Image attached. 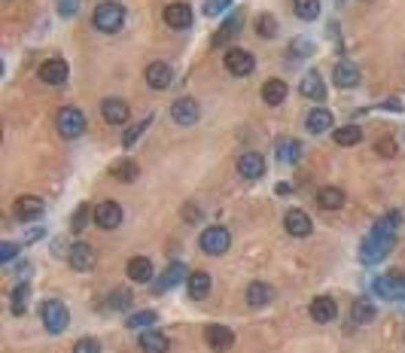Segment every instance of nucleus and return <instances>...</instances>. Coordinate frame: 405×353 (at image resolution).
<instances>
[{
	"mask_svg": "<svg viewBox=\"0 0 405 353\" xmlns=\"http://www.w3.org/2000/svg\"><path fill=\"white\" fill-rule=\"evenodd\" d=\"M393 244H396V229H390L384 220H378L360 247V262L362 265H378L381 259H387V253L393 250Z\"/></svg>",
	"mask_w": 405,
	"mask_h": 353,
	"instance_id": "nucleus-1",
	"label": "nucleus"
},
{
	"mask_svg": "<svg viewBox=\"0 0 405 353\" xmlns=\"http://www.w3.org/2000/svg\"><path fill=\"white\" fill-rule=\"evenodd\" d=\"M125 16L128 12H125L122 3L104 0V3H98L95 12H91V25H95V31H101V34H116V31H122Z\"/></svg>",
	"mask_w": 405,
	"mask_h": 353,
	"instance_id": "nucleus-2",
	"label": "nucleus"
},
{
	"mask_svg": "<svg viewBox=\"0 0 405 353\" xmlns=\"http://www.w3.org/2000/svg\"><path fill=\"white\" fill-rule=\"evenodd\" d=\"M40 320H43V329H46L49 335H61L70 323V310L58 299H46L40 305Z\"/></svg>",
	"mask_w": 405,
	"mask_h": 353,
	"instance_id": "nucleus-3",
	"label": "nucleus"
},
{
	"mask_svg": "<svg viewBox=\"0 0 405 353\" xmlns=\"http://www.w3.org/2000/svg\"><path fill=\"white\" fill-rule=\"evenodd\" d=\"M55 128L64 140H76L85 134V113L80 107H61L55 113Z\"/></svg>",
	"mask_w": 405,
	"mask_h": 353,
	"instance_id": "nucleus-4",
	"label": "nucleus"
},
{
	"mask_svg": "<svg viewBox=\"0 0 405 353\" xmlns=\"http://www.w3.org/2000/svg\"><path fill=\"white\" fill-rule=\"evenodd\" d=\"M198 247H201L208 256H223L232 247L229 229H226V225H208V229L201 231V238H198Z\"/></svg>",
	"mask_w": 405,
	"mask_h": 353,
	"instance_id": "nucleus-5",
	"label": "nucleus"
},
{
	"mask_svg": "<svg viewBox=\"0 0 405 353\" xmlns=\"http://www.w3.org/2000/svg\"><path fill=\"white\" fill-rule=\"evenodd\" d=\"M223 65H226V70H229L232 76H250L256 70V55L250 52V49L232 46V49H226Z\"/></svg>",
	"mask_w": 405,
	"mask_h": 353,
	"instance_id": "nucleus-6",
	"label": "nucleus"
},
{
	"mask_svg": "<svg viewBox=\"0 0 405 353\" xmlns=\"http://www.w3.org/2000/svg\"><path fill=\"white\" fill-rule=\"evenodd\" d=\"M162 19H165V25L171 31H186L195 22V12H192V6L186 0H174V3H168L165 10H162Z\"/></svg>",
	"mask_w": 405,
	"mask_h": 353,
	"instance_id": "nucleus-7",
	"label": "nucleus"
},
{
	"mask_svg": "<svg viewBox=\"0 0 405 353\" xmlns=\"http://www.w3.org/2000/svg\"><path fill=\"white\" fill-rule=\"evenodd\" d=\"M375 295L381 299H390V301H405V274L396 271V274H384L372 284Z\"/></svg>",
	"mask_w": 405,
	"mask_h": 353,
	"instance_id": "nucleus-8",
	"label": "nucleus"
},
{
	"mask_svg": "<svg viewBox=\"0 0 405 353\" xmlns=\"http://www.w3.org/2000/svg\"><path fill=\"white\" fill-rule=\"evenodd\" d=\"M46 214V201L40 198V195H21L12 204V216H16L19 223H34L40 220V216Z\"/></svg>",
	"mask_w": 405,
	"mask_h": 353,
	"instance_id": "nucleus-9",
	"label": "nucleus"
},
{
	"mask_svg": "<svg viewBox=\"0 0 405 353\" xmlns=\"http://www.w3.org/2000/svg\"><path fill=\"white\" fill-rule=\"evenodd\" d=\"M144 80L149 89L165 91V89H171V82H174V67H171L168 61H153V65H146V70H144Z\"/></svg>",
	"mask_w": 405,
	"mask_h": 353,
	"instance_id": "nucleus-10",
	"label": "nucleus"
},
{
	"mask_svg": "<svg viewBox=\"0 0 405 353\" xmlns=\"http://www.w3.org/2000/svg\"><path fill=\"white\" fill-rule=\"evenodd\" d=\"M204 344L217 353H226L234 348V332L229 326H223V323H210V326L204 329Z\"/></svg>",
	"mask_w": 405,
	"mask_h": 353,
	"instance_id": "nucleus-11",
	"label": "nucleus"
},
{
	"mask_svg": "<svg viewBox=\"0 0 405 353\" xmlns=\"http://www.w3.org/2000/svg\"><path fill=\"white\" fill-rule=\"evenodd\" d=\"M91 223H95L98 229H104V231L119 229V225H122V207H119L116 201H98L95 220H91Z\"/></svg>",
	"mask_w": 405,
	"mask_h": 353,
	"instance_id": "nucleus-12",
	"label": "nucleus"
},
{
	"mask_svg": "<svg viewBox=\"0 0 405 353\" xmlns=\"http://www.w3.org/2000/svg\"><path fill=\"white\" fill-rule=\"evenodd\" d=\"M234 168H238V174L244 176V180H259V176H265V155L247 150L238 155V165Z\"/></svg>",
	"mask_w": 405,
	"mask_h": 353,
	"instance_id": "nucleus-13",
	"label": "nucleus"
},
{
	"mask_svg": "<svg viewBox=\"0 0 405 353\" xmlns=\"http://www.w3.org/2000/svg\"><path fill=\"white\" fill-rule=\"evenodd\" d=\"M67 73H70V67L64 58H46L37 70V76L46 86H64V82H67Z\"/></svg>",
	"mask_w": 405,
	"mask_h": 353,
	"instance_id": "nucleus-14",
	"label": "nucleus"
},
{
	"mask_svg": "<svg viewBox=\"0 0 405 353\" xmlns=\"http://www.w3.org/2000/svg\"><path fill=\"white\" fill-rule=\"evenodd\" d=\"M198 116H201V107H198L195 98H180V101L171 104V119H174L177 125H183V128H186V125H195Z\"/></svg>",
	"mask_w": 405,
	"mask_h": 353,
	"instance_id": "nucleus-15",
	"label": "nucleus"
},
{
	"mask_svg": "<svg viewBox=\"0 0 405 353\" xmlns=\"http://www.w3.org/2000/svg\"><path fill=\"white\" fill-rule=\"evenodd\" d=\"M283 229L293 238H308L311 231H314V223H311V216L305 214L302 207H289L287 216H283Z\"/></svg>",
	"mask_w": 405,
	"mask_h": 353,
	"instance_id": "nucleus-16",
	"label": "nucleus"
},
{
	"mask_svg": "<svg viewBox=\"0 0 405 353\" xmlns=\"http://www.w3.org/2000/svg\"><path fill=\"white\" fill-rule=\"evenodd\" d=\"M67 262H70L74 271H91L95 262H98V256L85 241H76L74 247H70V253H67Z\"/></svg>",
	"mask_w": 405,
	"mask_h": 353,
	"instance_id": "nucleus-17",
	"label": "nucleus"
},
{
	"mask_svg": "<svg viewBox=\"0 0 405 353\" xmlns=\"http://www.w3.org/2000/svg\"><path fill=\"white\" fill-rule=\"evenodd\" d=\"M186 277H189V268L186 265H183V262H171L165 271H162V277L155 280V293H165V289L180 286Z\"/></svg>",
	"mask_w": 405,
	"mask_h": 353,
	"instance_id": "nucleus-18",
	"label": "nucleus"
},
{
	"mask_svg": "<svg viewBox=\"0 0 405 353\" xmlns=\"http://www.w3.org/2000/svg\"><path fill=\"white\" fill-rule=\"evenodd\" d=\"M308 314L314 323H332L338 317V305H336V299H329V295H317V299L311 301Z\"/></svg>",
	"mask_w": 405,
	"mask_h": 353,
	"instance_id": "nucleus-19",
	"label": "nucleus"
},
{
	"mask_svg": "<svg viewBox=\"0 0 405 353\" xmlns=\"http://www.w3.org/2000/svg\"><path fill=\"white\" fill-rule=\"evenodd\" d=\"M360 67L357 65H351V61H338L336 70H332V82H336L338 89H357L360 86Z\"/></svg>",
	"mask_w": 405,
	"mask_h": 353,
	"instance_id": "nucleus-20",
	"label": "nucleus"
},
{
	"mask_svg": "<svg viewBox=\"0 0 405 353\" xmlns=\"http://www.w3.org/2000/svg\"><path fill=\"white\" fill-rule=\"evenodd\" d=\"M305 128L311 134H326L329 128H336V119L326 107H311L308 116H305Z\"/></svg>",
	"mask_w": 405,
	"mask_h": 353,
	"instance_id": "nucleus-21",
	"label": "nucleus"
},
{
	"mask_svg": "<svg viewBox=\"0 0 405 353\" xmlns=\"http://www.w3.org/2000/svg\"><path fill=\"white\" fill-rule=\"evenodd\" d=\"M125 274H128V280H131V284H149V280L155 277L153 262H149L146 256H134V259H128Z\"/></svg>",
	"mask_w": 405,
	"mask_h": 353,
	"instance_id": "nucleus-22",
	"label": "nucleus"
},
{
	"mask_svg": "<svg viewBox=\"0 0 405 353\" xmlns=\"http://www.w3.org/2000/svg\"><path fill=\"white\" fill-rule=\"evenodd\" d=\"M298 91H302L308 101H323V98H326V82H323V76H320L317 70H308V73L302 76V82H298Z\"/></svg>",
	"mask_w": 405,
	"mask_h": 353,
	"instance_id": "nucleus-23",
	"label": "nucleus"
},
{
	"mask_svg": "<svg viewBox=\"0 0 405 353\" xmlns=\"http://www.w3.org/2000/svg\"><path fill=\"white\" fill-rule=\"evenodd\" d=\"M101 116L110 125H125L128 122V104L122 98H104L101 101Z\"/></svg>",
	"mask_w": 405,
	"mask_h": 353,
	"instance_id": "nucleus-24",
	"label": "nucleus"
},
{
	"mask_svg": "<svg viewBox=\"0 0 405 353\" xmlns=\"http://www.w3.org/2000/svg\"><path fill=\"white\" fill-rule=\"evenodd\" d=\"M238 27H244V12H232L229 19H226L223 25H219V31L213 34V40L210 43L213 46H223V43H229V40L238 34Z\"/></svg>",
	"mask_w": 405,
	"mask_h": 353,
	"instance_id": "nucleus-25",
	"label": "nucleus"
},
{
	"mask_svg": "<svg viewBox=\"0 0 405 353\" xmlns=\"http://www.w3.org/2000/svg\"><path fill=\"white\" fill-rule=\"evenodd\" d=\"M289 95V86L283 80H268L265 86H262V101L268 104V107H277V104H283Z\"/></svg>",
	"mask_w": 405,
	"mask_h": 353,
	"instance_id": "nucleus-26",
	"label": "nucleus"
},
{
	"mask_svg": "<svg viewBox=\"0 0 405 353\" xmlns=\"http://www.w3.org/2000/svg\"><path fill=\"white\" fill-rule=\"evenodd\" d=\"M375 317H378V308H375L369 299H357L351 305V323L353 326H366V323H372Z\"/></svg>",
	"mask_w": 405,
	"mask_h": 353,
	"instance_id": "nucleus-27",
	"label": "nucleus"
},
{
	"mask_svg": "<svg viewBox=\"0 0 405 353\" xmlns=\"http://www.w3.org/2000/svg\"><path fill=\"white\" fill-rule=\"evenodd\" d=\"M274 289L268 284H262V280H253L250 286H247V305L250 308H265L268 301H272Z\"/></svg>",
	"mask_w": 405,
	"mask_h": 353,
	"instance_id": "nucleus-28",
	"label": "nucleus"
},
{
	"mask_svg": "<svg viewBox=\"0 0 405 353\" xmlns=\"http://www.w3.org/2000/svg\"><path fill=\"white\" fill-rule=\"evenodd\" d=\"M168 348H171V341L162 332L144 329V335H140V350L144 353H168Z\"/></svg>",
	"mask_w": 405,
	"mask_h": 353,
	"instance_id": "nucleus-29",
	"label": "nucleus"
},
{
	"mask_svg": "<svg viewBox=\"0 0 405 353\" xmlns=\"http://www.w3.org/2000/svg\"><path fill=\"white\" fill-rule=\"evenodd\" d=\"M186 289H189V299H204V295L210 293V274L208 271H189Z\"/></svg>",
	"mask_w": 405,
	"mask_h": 353,
	"instance_id": "nucleus-30",
	"label": "nucleus"
},
{
	"mask_svg": "<svg viewBox=\"0 0 405 353\" xmlns=\"http://www.w3.org/2000/svg\"><path fill=\"white\" fill-rule=\"evenodd\" d=\"M317 207L323 210H341L344 207V192L338 186H323L317 192Z\"/></svg>",
	"mask_w": 405,
	"mask_h": 353,
	"instance_id": "nucleus-31",
	"label": "nucleus"
},
{
	"mask_svg": "<svg viewBox=\"0 0 405 353\" xmlns=\"http://www.w3.org/2000/svg\"><path fill=\"white\" fill-rule=\"evenodd\" d=\"M110 174L116 176L119 183H134V180H138V176H140V165H138V161H134V159H119L116 165L110 168Z\"/></svg>",
	"mask_w": 405,
	"mask_h": 353,
	"instance_id": "nucleus-32",
	"label": "nucleus"
},
{
	"mask_svg": "<svg viewBox=\"0 0 405 353\" xmlns=\"http://www.w3.org/2000/svg\"><path fill=\"white\" fill-rule=\"evenodd\" d=\"M332 140H336L338 146H357L362 140V128L360 125H341V128L332 131Z\"/></svg>",
	"mask_w": 405,
	"mask_h": 353,
	"instance_id": "nucleus-33",
	"label": "nucleus"
},
{
	"mask_svg": "<svg viewBox=\"0 0 405 353\" xmlns=\"http://www.w3.org/2000/svg\"><path fill=\"white\" fill-rule=\"evenodd\" d=\"M28 299H31V286H28V284H19V286L10 293V310H12V314H16V317L25 314V310H28Z\"/></svg>",
	"mask_w": 405,
	"mask_h": 353,
	"instance_id": "nucleus-34",
	"label": "nucleus"
},
{
	"mask_svg": "<svg viewBox=\"0 0 405 353\" xmlns=\"http://www.w3.org/2000/svg\"><path fill=\"white\" fill-rule=\"evenodd\" d=\"M293 12H296V19H302V22H317L320 0H293Z\"/></svg>",
	"mask_w": 405,
	"mask_h": 353,
	"instance_id": "nucleus-35",
	"label": "nucleus"
},
{
	"mask_svg": "<svg viewBox=\"0 0 405 353\" xmlns=\"http://www.w3.org/2000/svg\"><path fill=\"white\" fill-rule=\"evenodd\" d=\"M256 34H259L262 40H274L277 37V19L272 16V12L256 16Z\"/></svg>",
	"mask_w": 405,
	"mask_h": 353,
	"instance_id": "nucleus-36",
	"label": "nucleus"
},
{
	"mask_svg": "<svg viewBox=\"0 0 405 353\" xmlns=\"http://www.w3.org/2000/svg\"><path fill=\"white\" fill-rule=\"evenodd\" d=\"M277 152H281V161L293 165V161L302 159V144H298V140H281V144H277Z\"/></svg>",
	"mask_w": 405,
	"mask_h": 353,
	"instance_id": "nucleus-37",
	"label": "nucleus"
},
{
	"mask_svg": "<svg viewBox=\"0 0 405 353\" xmlns=\"http://www.w3.org/2000/svg\"><path fill=\"white\" fill-rule=\"evenodd\" d=\"M89 220H95V207H89V204H80V207L74 210V216H70V229L74 231H83Z\"/></svg>",
	"mask_w": 405,
	"mask_h": 353,
	"instance_id": "nucleus-38",
	"label": "nucleus"
},
{
	"mask_svg": "<svg viewBox=\"0 0 405 353\" xmlns=\"http://www.w3.org/2000/svg\"><path fill=\"white\" fill-rule=\"evenodd\" d=\"M155 320H159V314H155V310H138V314L128 317L125 326H128V329H149Z\"/></svg>",
	"mask_w": 405,
	"mask_h": 353,
	"instance_id": "nucleus-39",
	"label": "nucleus"
},
{
	"mask_svg": "<svg viewBox=\"0 0 405 353\" xmlns=\"http://www.w3.org/2000/svg\"><path fill=\"white\" fill-rule=\"evenodd\" d=\"M149 122H153V119H140V122H134L131 128H128V131L122 134V146H125V150H131V146L138 144V137H140V134H144V131L149 128Z\"/></svg>",
	"mask_w": 405,
	"mask_h": 353,
	"instance_id": "nucleus-40",
	"label": "nucleus"
},
{
	"mask_svg": "<svg viewBox=\"0 0 405 353\" xmlns=\"http://www.w3.org/2000/svg\"><path fill=\"white\" fill-rule=\"evenodd\" d=\"M131 301H134V295H131V289H113L110 293V305L113 310H125V308H131Z\"/></svg>",
	"mask_w": 405,
	"mask_h": 353,
	"instance_id": "nucleus-41",
	"label": "nucleus"
},
{
	"mask_svg": "<svg viewBox=\"0 0 405 353\" xmlns=\"http://www.w3.org/2000/svg\"><path fill=\"white\" fill-rule=\"evenodd\" d=\"M289 55H296V58H308V55H314V43L305 37H296L293 43H289Z\"/></svg>",
	"mask_w": 405,
	"mask_h": 353,
	"instance_id": "nucleus-42",
	"label": "nucleus"
},
{
	"mask_svg": "<svg viewBox=\"0 0 405 353\" xmlns=\"http://www.w3.org/2000/svg\"><path fill=\"white\" fill-rule=\"evenodd\" d=\"M232 3H234V0H208V3H204V16H210V19L223 16Z\"/></svg>",
	"mask_w": 405,
	"mask_h": 353,
	"instance_id": "nucleus-43",
	"label": "nucleus"
},
{
	"mask_svg": "<svg viewBox=\"0 0 405 353\" xmlns=\"http://www.w3.org/2000/svg\"><path fill=\"white\" fill-rule=\"evenodd\" d=\"M375 152L384 155V159H393L396 155V140L393 137H381L378 144H375Z\"/></svg>",
	"mask_w": 405,
	"mask_h": 353,
	"instance_id": "nucleus-44",
	"label": "nucleus"
},
{
	"mask_svg": "<svg viewBox=\"0 0 405 353\" xmlns=\"http://www.w3.org/2000/svg\"><path fill=\"white\" fill-rule=\"evenodd\" d=\"M80 3H83V0H55V6H58V12L64 19L76 16V12H80Z\"/></svg>",
	"mask_w": 405,
	"mask_h": 353,
	"instance_id": "nucleus-45",
	"label": "nucleus"
},
{
	"mask_svg": "<svg viewBox=\"0 0 405 353\" xmlns=\"http://www.w3.org/2000/svg\"><path fill=\"white\" fill-rule=\"evenodd\" d=\"M74 353H101V344H98L95 338H80V341L74 344Z\"/></svg>",
	"mask_w": 405,
	"mask_h": 353,
	"instance_id": "nucleus-46",
	"label": "nucleus"
},
{
	"mask_svg": "<svg viewBox=\"0 0 405 353\" xmlns=\"http://www.w3.org/2000/svg\"><path fill=\"white\" fill-rule=\"evenodd\" d=\"M16 256H19V244H12V241L0 244V262H12Z\"/></svg>",
	"mask_w": 405,
	"mask_h": 353,
	"instance_id": "nucleus-47",
	"label": "nucleus"
},
{
	"mask_svg": "<svg viewBox=\"0 0 405 353\" xmlns=\"http://www.w3.org/2000/svg\"><path fill=\"white\" fill-rule=\"evenodd\" d=\"M183 216H186V220H201V207H198V204H186V207H183Z\"/></svg>",
	"mask_w": 405,
	"mask_h": 353,
	"instance_id": "nucleus-48",
	"label": "nucleus"
}]
</instances>
